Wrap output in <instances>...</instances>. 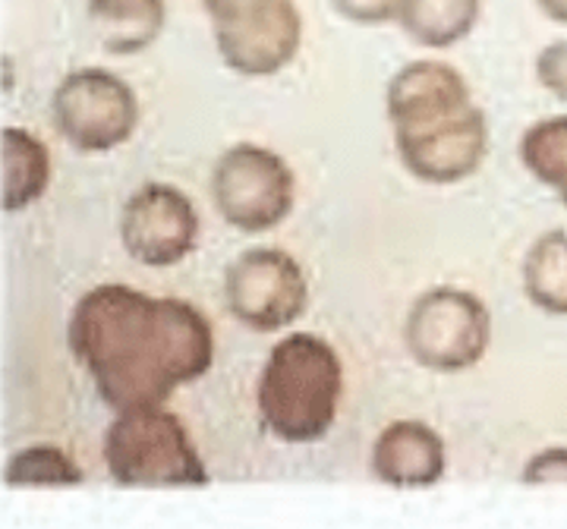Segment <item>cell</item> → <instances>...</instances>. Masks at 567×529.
I'll use <instances>...</instances> for the list:
<instances>
[{"instance_id":"obj_1","label":"cell","mask_w":567,"mask_h":529,"mask_svg":"<svg viewBox=\"0 0 567 529\" xmlns=\"http://www.w3.org/2000/svg\"><path fill=\"white\" fill-rule=\"evenodd\" d=\"M70 346L114 409L162 407L215 360V334L196 305L126 284H102L80 297Z\"/></svg>"},{"instance_id":"obj_2","label":"cell","mask_w":567,"mask_h":529,"mask_svg":"<svg viewBox=\"0 0 567 529\" xmlns=\"http://www.w3.org/2000/svg\"><path fill=\"white\" fill-rule=\"evenodd\" d=\"M344 394L338 350L319 334H290L268 353L259 378V416L287 445L319 442L334 426Z\"/></svg>"},{"instance_id":"obj_3","label":"cell","mask_w":567,"mask_h":529,"mask_svg":"<svg viewBox=\"0 0 567 529\" xmlns=\"http://www.w3.org/2000/svg\"><path fill=\"white\" fill-rule=\"evenodd\" d=\"M104 464L114 483L130 489L205 486V469L189 432L164 407L121 409L104 432Z\"/></svg>"},{"instance_id":"obj_4","label":"cell","mask_w":567,"mask_h":529,"mask_svg":"<svg viewBox=\"0 0 567 529\" xmlns=\"http://www.w3.org/2000/svg\"><path fill=\"white\" fill-rule=\"evenodd\" d=\"M404 341L410 356L432 372H466L486 356L492 315L486 303L457 287L425 290L406 315Z\"/></svg>"},{"instance_id":"obj_5","label":"cell","mask_w":567,"mask_h":529,"mask_svg":"<svg viewBox=\"0 0 567 529\" xmlns=\"http://www.w3.org/2000/svg\"><path fill=\"white\" fill-rule=\"evenodd\" d=\"M212 196L227 225L246 234H265L290 215L297 180L281 155L262 145H234L212 174Z\"/></svg>"},{"instance_id":"obj_6","label":"cell","mask_w":567,"mask_h":529,"mask_svg":"<svg viewBox=\"0 0 567 529\" xmlns=\"http://www.w3.org/2000/svg\"><path fill=\"white\" fill-rule=\"evenodd\" d=\"M51 117L61 136L80 152H111L130 143L140 123L136 92L114 73L89 66L58 85Z\"/></svg>"},{"instance_id":"obj_7","label":"cell","mask_w":567,"mask_h":529,"mask_svg":"<svg viewBox=\"0 0 567 529\" xmlns=\"http://www.w3.org/2000/svg\"><path fill=\"white\" fill-rule=\"evenodd\" d=\"M224 300L230 315L252 331H281L293 325L309 305L303 268L284 249H249L227 268Z\"/></svg>"},{"instance_id":"obj_8","label":"cell","mask_w":567,"mask_h":529,"mask_svg":"<svg viewBox=\"0 0 567 529\" xmlns=\"http://www.w3.org/2000/svg\"><path fill=\"white\" fill-rule=\"evenodd\" d=\"M394 145L404 167L423 184H461L480 170L488 152V121L480 107H466L451 117L394 129Z\"/></svg>"},{"instance_id":"obj_9","label":"cell","mask_w":567,"mask_h":529,"mask_svg":"<svg viewBox=\"0 0 567 529\" xmlns=\"http://www.w3.org/2000/svg\"><path fill=\"white\" fill-rule=\"evenodd\" d=\"M123 249L145 268L183 262L199 240V215L177 186L148 184L126 203L121 218Z\"/></svg>"},{"instance_id":"obj_10","label":"cell","mask_w":567,"mask_h":529,"mask_svg":"<svg viewBox=\"0 0 567 529\" xmlns=\"http://www.w3.org/2000/svg\"><path fill=\"white\" fill-rule=\"evenodd\" d=\"M215 41L230 70L244 76H271L297 58L303 20L293 0H271L246 20L215 25Z\"/></svg>"},{"instance_id":"obj_11","label":"cell","mask_w":567,"mask_h":529,"mask_svg":"<svg viewBox=\"0 0 567 529\" xmlns=\"http://www.w3.org/2000/svg\"><path fill=\"white\" fill-rule=\"evenodd\" d=\"M388 121L394 129H413L470 107V85L442 61H416L388 82Z\"/></svg>"},{"instance_id":"obj_12","label":"cell","mask_w":567,"mask_h":529,"mask_svg":"<svg viewBox=\"0 0 567 529\" xmlns=\"http://www.w3.org/2000/svg\"><path fill=\"white\" fill-rule=\"evenodd\" d=\"M445 442L420 419H398L375 438L372 473L394 489H425L445 476Z\"/></svg>"},{"instance_id":"obj_13","label":"cell","mask_w":567,"mask_h":529,"mask_svg":"<svg viewBox=\"0 0 567 529\" xmlns=\"http://www.w3.org/2000/svg\"><path fill=\"white\" fill-rule=\"evenodd\" d=\"M89 20L107 54H140L162 35L164 0H89Z\"/></svg>"},{"instance_id":"obj_14","label":"cell","mask_w":567,"mask_h":529,"mask_svg":"<svg viewBox=\"0 0 567 529\" xmlns=\"http://www.w3.org/2000/svg\"><path fill=\"white\" fill-rule=\"evenodd\" d=\"M483 13V0H401L398 22L423 48H451L464 41Z\"/></svg>"},{"instance_id":"obj_15","label":"cell","mask_w":567,"mask_h":529,"mask_svg":"<svg viewBox=\"0 0 567 529\" xmlns=\"http://www.w3.org/2000/svg\"><path fill=\"white\" fill-rule=\"evenodd\" d=\"M51 184V158L41 139L25 129H3V208L17 215L39 203Z\"/></svg>"},{"instance_id":"obj_16","label":"cell","mask_w":567,"mask_h":529,"mask_svg":"<svg viewBox=\"0 0 567 529\" xmlns=\"http://www.w3.org/2000/svg\"><path fill=\"white\" fill-rule=\"evenodd\" d=\"M524 290L529 303L548 315H567V234L548 230L529 246L524 262Z\"/></svg>"},{"instance_id":"obj_17","label":"cell","mask_w":567,"mask_h":529,"mask_svg":"<svg viewBox=\"0 0 567 529\" xmlns=\"http://www.w3.org/2000/svg\"><path fill=\"white\" fill-rule=\"evenodd\" d=\"M520 162L567 205V117L533 123L520 139Z\"/></svg>"},{"instance_id":"obj_18","label":"cell","mask_w":567,"mask_h":529,"mask_svg":"<svg viewBox=\"0 0 567 529\" xmlns=\"http://www.w3.org/2000/svg\"><path fill=\"white\" fill-rule=\"evenodd\" d=\"M82 469L61 448H22L7 464L10 486H80Z\"/></svg>"},{"instance_id":"obj_19","label":"cell","mask_w":567,"mask_h":529,"mask_svg":"<svg viewBox=\"0 0 567 529\" xmlns=\"http://www.w3.org/2000/svg\"><path fill=\"white\" fill-rule=\"evenodd\" d=\"M536 80L555 98L567 102V41H551L536 58Z\"/></svg>"},{"instance_id":"obj_20","label":"cell","mask_w":567,"mask_h":529,"mask_svg":"<svg viewBox=\"0 0 567 529\" xmlns=\"http://www.w3.org/2000/svg\"><path fill=\"white\" fill-rule=\"evenodd\" d=\"M527 486H567V448H546L533 454L524 467Z\"/></svg>"},{"instance_id":"obj_21","label":"cell","mask_w":567,"mask_h":529,"mask_svg":"<svg viewBox=\"0 0 567 529\" xmlns=\"http://www.w3.org/2000/svg\"><path fill=\"white\" fill-rule=\"evenodd\" d=\"M334 13L347 22L360 25H379V22L398 20L401 0H331Z\"/></svg>"},{"instance_id":"obj_22","label":"cell","mask_w":567,"mask_h":529,"mask_svg":"<svg viewBox=\"0 0 567 529\" xmlns=\"http://www.w3.org/2000/svg\"><path fill=\"white\" fill-rule=\"evenodd\" d=\"M271 0H203L205 13L212 17L215 25H224V22H240L252 13H259L262 7H268Z\"/></svg>"},{"instance_id":"obj_23","label":"cell","mask_w":567,"mask_h":529,"mask_svg":"<svg viewBox=\"0 0 567 529\" xmlns=\"http://www.w3.org/2000/svg\"><path fill=\"white\" fill-rule=\"evenodd\" d=\"M536 3H539V10L546 13L548 20L567 25V0H536Z\"/></svg>"}]
</instances>
